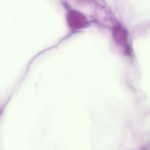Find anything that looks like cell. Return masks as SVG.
Wrapping results in <instances>:
<instances>
[{
	"instance_id": "cell-1",
	"label": "cell",
	"mask_w": 150,
	"mask_h": 150,
	"mask_svg": "<svg viewBox=\"0 0 150 150\" xmlns=\"http://www.w3.org/2000/svg\"><path fill=\"white\" fill-rule=\"evenodd\" d=\"M66 20L69 27L73 30L84 28L88 24L86 18L81 13L76 10L69 11L66 15Z\"/></svg>"
}]
</instances>
